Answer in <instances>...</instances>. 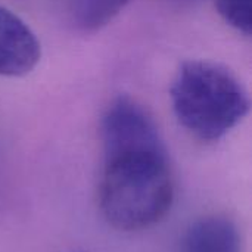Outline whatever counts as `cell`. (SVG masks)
Listing matches in <instances>:
<instances>
[{"instance_id": "1", "label": "cell", "mask_w": 252, "mask_h": 252, "mask_svg": "<svg viewBox=\"0 0 252 252\" xmlns=\"http://www.w3.org/2000/svg\"><path fill=\"white\" fill-rule=\"evenodd\" d=\"M174 199L167 152L130 154L105 159L99 205L105 220L123 232L161 221Z\"/></svg>"}, {"instance_id": "2", "label": "cell", "mask_w": 252, "mask_h": 252, "mask_svg": "<svg viewBox=\"0 0 252 252\" xmlns=\"http://www.w3.org/2000/svg\"><path fill=\"white\" fill-rule=\"evenodd\" d=\"M179 123L204 142H217L250 112V96L224 66L207 61L183 62L170 89Z\"/></svg>"}, {"instance_id": "3", "label": "cell", "mask_w": 252, "mask_h": 252, "mask_svg": "<svg viewBox=\"0 0 252 252\" xmlns=\"http://www.w3.org/2000/svg\"><path fill=\"white\" fill-rule=\"evenodd\" d=\"M105 159L143 152H167L152 117L127 96L117 97L102 118Z\"/></svg>"}, {"instance_id": "4", "label": "cell", "mask_w": 252, "mask_h": 252, "mask_svg": "<svg viewBox=\"0 0 252 252\" xmlns=\"http://www.w3.org/2000/svg\"><path fill=\"white\" fill-rule=\"evenodd\" d=\"M40 56V43L31 28L13 12L0 6V75H27L35 68Z\"/></svg>"}, {"instance_id": "5", "label": "cell", "mask_w": 252, "mask_h": 252, "mask_svg": "<svg viewBox=\"0 0 252 252\" xmlns=\"http://www.w3.org/2000/svg\"><path fill=\"white\" fill-rule=\"evenodd\" d=\"M179 252H242V238L229 217L208 216L190 224Z\"/></svg>"}, {"instance_id": "6", "label": "cell", "mask_w": 252, "mask_h": 252, "mask_svg": "<svg viewBox=\"0 0 252 252\" xmlns=\"http://www.w3.org/2000/svg\"><path fill=\"white\" fill-rule=\"evenodd\" d=\"M130 0H66L71 21L83 31H97L108 25Z\"/></svg>"}, {"instance_id": "7", "label": "cell", "mask_w": 252, "mask_h": 252, "mask_svg": "<svg viewBox=\"0 0 252 252\" xmlns=\"http://www.w3.org/2000/svg\"><path fill=\"white\" fill-rule=\"evenodd\" d=\"M252 0H216L223 19L238 31L250 35L252 30Z\"/></svg>"}]
</instances>
